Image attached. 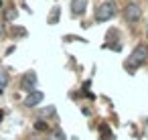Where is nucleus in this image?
Returning a JSON list of instances; mask_svg holds the SVG:
<instances>
[{
	"mask_svg": "<svg viewBox=\"0 0 148 140\" xmlns=\"http://www.w3.org/2000/svg\"><path fill=\"white\" fill-rule=\"evenodd\" d=\"M116 2L114 0H106V2H101L97 8H95V21L97 23H106V21H110V19H114L116 16Z\"/></svg>",
	"mask_w": 148,
	"mask_h": 140,
	"instance_id": "obj_1",
	"label": "nucleus"
},
{
	"mask_svg": "<svg viewBox=\"0 0 148 140\" xmlns=\"http://www.w3.org/2000/svg\"><path fill=\"white\" fill-rule=\"evenodd\" d=\"M146 61H148V47H146V45H138V47L132 51V55H130V65L140 67V65H144Z\"/></svg>",
	"mask_w": 148,
	"mask_h": 140,
	"instance_id": "obj_2",
	"label": "nucleus"
},
{
	"mask_svg": "<svg viewBox=\"0 0 148 140\" xmlns=\"http://www.w3.org/2000/svg\"><path fill=\"white\" fill-rule=\"evenodd\" d=\"M140 6L136 4V2H130V4H126V8H124V19L128 21V23H136L138 19H140Z\"/></svg>",
	"mask_w": 148,
	"mask_h": 140,
	"instance_id": "obj_3",
	"label": "nucleus"
},
{
	"mask_svg": "<svg viewBox=\"0 0 148 140\" xmlns=\"http://www.w3.org/2000/svg\"><path fill=\"white\" fill-rule=\"evenodd\" d=\"M21 87H23L25 91H29V93H33V91H35V87H37V75H35V71H29V73H25V75H23Z\"/></svg>",
	"mask_w": 148,
	"mask_h": 140,
	"instance_id": "obj_4",
	"label": "nucleus"
},
{
	"mask_svg": "<svg viewBox=\"0 0 148 140\" xmlns=\"http://www.w3.org/2000/svg\"><path fill=\"white\" fill-rule=\"evenodd\" d=\"M43 91H33V93H29L27 95V100H25V106L27 108H35V106H39L41 102H43Z\"/></svg>",
	"mask_w": 148,
	"mask_h": 140,
	"instance_id": "obj_5",
	"label": "nucleus"
},
{
	"mask_svg": "<svg viewBox=\"0 0 148 140\" xmlns=\"http://www.w3.org/2000/svg\"><path fill=\"white\" fill-rule=\"evenodd\" d=\"M87 8V0H71V14L81 16Z\"/></svg>",
	"mask_w": 148,
	"mask_h": 140,
	"instance_id": "obj_6",
	"label": "nucleus"
},
{
	"mask_svg": "<svg viewBox=\"0 0 148 140\" xmlns=\"http://www.w3.org/2000/svg\"><path fill=\"white\" fill-rule=\"evenodd\" d=\"M4 19H6V21H14V19H16V10H14V8L4 10Z\"/></svg>",
	"mask_w": 148,
	"mask_h": 140,
	"instance_id": "obj_7",
	"label": "nucleus"
},
{
	"mask_svg": "<svg viewBox=\"0 0 148 140\" xmlns=\"http://www.w3.org/2000/svg\"><path fill=\"white\" fill-rule=\"evenodd\" d=\"M47 140H65V134L57 130V132H53V134H51V136H49Z\"/></svg>",
	"mask_w": 148,
	"mask_h": 140,
	"instance_id": "obj_8",
	"label": "nucleus"
},
{
	"mask_svg": "<svg viewBox=\"0 0 148 140\" xmlns=\"http://www.w3.org/2000/svg\"><path fill=\"white\" fill-rule=\"evenodd\" d=\"M6 83H8V77L4 75V73H0V93L4 91V87H6Z\"/></svg>",
	"mask_w": 148,
	"mask_h": 140,
	"instance_id": "obj_9",
	"label": "nucleus"
},
{
	"mask_svg": "<svg viewBox=\"0 0 148 140\" xmlns=\"http://www.w3.org/2000/svg\"><path fill=\"white\" fill-rule=\"evenodd\" d=\"M57 19H59V8H55V10L51 12V16H49V23L53 25V23H57Z\"/></svg>",
	"mask_w": 148,
	"mask_h": 140,
	"instance_id": "obj_10",
	"label": "nucleus"
},
{
	"mask_svg": "<svg viewBox=\"0 0 148 140\" xmlns=\"http://www.w3.org/2000/svg\"><path fill=\"white\" fill-rule=\"evenodd\" d=\"M35 128H37V130H47V124H45L43 120H37V122H35Z\"/></svg>",
	"mask_w": 148,
	"mask_h": 140,
	"instance_id": "obj_11",
	"label": "nucleus"
},
{
	"mask_svg": "<svg viewBox=\"0 0 148 140\" xmlns=\"http://www.w3.org/2000/svg\"><path fill=\"white\" fill-rule=\"evenodd\" d=\"M55 112V108H47V110H43V116H49V114H53Z\"/></svg>",
	"mask_w": 148,
	"mask_h": 140,
	"instance_id": "obj_12",
	"label": "nucleus"
},
{
	"mask_svg": "<svg viewBox=\"0 0 148 140\" xmlns=\"http://www.w3.org/2000/svg\"><path fill=\"white\" fill-rule=\"evenodd\" d=\"M0 8H2V0H0Z\"/></svg>",
	"mask_w": 148,
	"mask_h": 140,
	"instance_id": "obj_13",
	"label": "nucleus"
},
{
	"mask_svg": "<svg viewBox=\"0 0 148 140\" xmlns=\"http://www.w3.org/2000/svg\"><path fill=\"white\" fill-rule=\"evenodd\" d=\"M146 134H148V128H146Z\"/></svg>",
	"mask_w": 148,
	"mask_h": 140,
	"instance_id": "obj_14",
	"label": "nucleus"
},
{
	"mask_svg": "<svg viewBox=\"0 0 148 140\" xmlns=\"http://www.w3.org/2000/svg\"><path fill=\"white\" fill-rule=\"evenodd\" d=\"M0 118H2V114H0Z\"/></svg>",
	"mask_w": 148,
	"mask_h": 140,
	"instance_id": "obj_15",
	"label": "nucleus"
}]
</instances>
